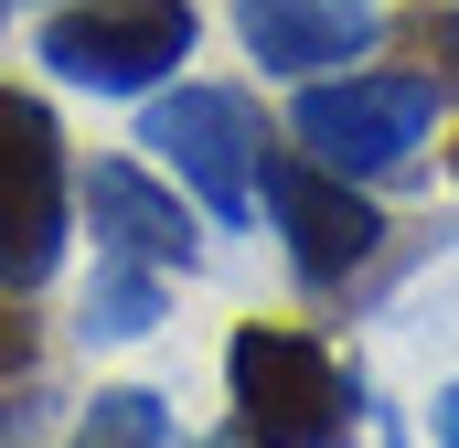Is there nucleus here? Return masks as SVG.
<instances>
[{"instance_id":"1","label":"nucleus","mask_w":459,"mask_h":448,"mask_svg":"<svg viewBox=\"0 0 459 448\" xmlns=\"http://www.w3.org/2000/svg\"><path fill=\"white\" fill-rule=\"evenodd\" d=\"M225 395H235V438L246 448H352V374L299 321H235Z\"/></svg>"},{"instance_id":"2","label":"nucleus","mask_w":459,"mask_h":448,"mask_svg":"<svg viewBox=\"0 0 459 448\" xmlns=\"http://www.w3.org/2000/svg\"><path fill=\"white\" fill-rule=\"evenodd\" d=\"M438 108H449V86H428L417 65H385V75H310L289 97V128L342 182H395V171H417Z\"/></svg>"},{"instance_id":"3","label":"nucleus","mask_w":459,"mask_h":448,"mask_svg":"<svg viewBox=\"0 0 459 448\" xmlns=\"http://www.w3.org/2000/svg\"><path fill=\"white\" fill-rule=\"evenodd\" d=\"M193 32H204V11H193V0H65V11L32 32V54H43L65 86L150 97L160 75H182V65H193Z\"/></svg>"},{"instance_id":"4","label":"nucleus","mask_w":459,"mask_h":448,"mask_svg":"<svg viewBox=\"0 0 459 448\" xmlns=\"http://www.w3.org/2000/svg\"><path fill=\"white\" fill-rule=\"evenodd\" d=\"M65 203H75V171H65V128L32 86H0V289H43L65 267Z\"/></svg>"},{"instance_id":"5","label":"nucleus","mask_w":459,"mask_h":448,"mask_svg":"<svg viewBox=\"0 0 459 448\" xmlns=\"http://www.w3.org/2000/svg\"><path fill=\"white\" fill-rule=\"evenodd\" d=\"M256 193H267V224H278V246H289V267H299L310 299L352 289L374 267V246L395 235V224L363 203V182H342L332 160H299V150H267L256 160Z\"/></svg>"},{"instance_id":"6","label":"nucleus","mask_w":459,"mask_h":448,"mask_svg":"<svg viewBox=\"0 0 459 448\" xmlns=\"http://www.w3.org/2000/svg\"><path fill=\"white\" fill-rule=\"evenodd\" d=\"M139 150H160L204 203L225 224L256 214V160H267V117L246 86H171V97H150L139 117Z\"/></svg>"},{"instance_id":"7","label":"nucleus","mask_w":459,"mask_h":448,"mask_svg":"<svg viewBox=\"0 0 459 448\" xmlns=\"http://www.w3.org/2000/svg\"><path fill=\"white\" fill-rule=\"evenodd\" d=\"M75 203H86V224H97V256L160 267V278L204 256V224H193V203H182L171 182H150L139 160H97V171L75 182Z\"/></svg>"},{"instance_id":"8","label":"nucleus","mask_w":459,"mask_h":448,"mask_svg":"<svg viewBox=\"0 0 459 448\" xmlns=\"http://www.w3.org/2000/svg\"><path fill=\"white\" fill-rule=\"evenodd\" d=\"M235 32H246V54L267 65V75H332L352 65L385 22H374V0H235Z\"/></svg>"},{"instance_id":"9","label":"nucleus","mask_w":459,"mask_h":448,"mask_svg":"<svg viewBox=\"0 0 459 448\" xmlns=\"http://www.w3.org/2000/svg\"><path fill=\"white\" fill-rule=\"evenodd\" d=\"M65 406V374H54V341L22 310V289H0V448H32Z\"/></svg>"},{"instance_id":"10","label":"nucleus","mask_w":459,"mask_h":448,"mask_svg":"<svg viewBox=\"0 0 459 448\" xmlns=\"http://www.w3.org/2000/svg\"><path fill=\"white\" fill-rule=\"evenodd\" d=\"M150 321H160V267H128V256H97V289H86L75 332H86V341H139Z\"/></svg>"},{"instance_id":"11","label":"nucleus","mask_w":459,"mask_h":448,"mask_svg":"<svg viewBox=\"0 0 459 448\" xmlns=\"http://www.w3.org/2000/svg\"><path fill=\"white\" fill-rule=\"evenodd\" d=\"M75 448H171V406L150 384H108L86 417H75Z\"/></svg>"},{"instance_id":"12","label":"nucleus","mask_w":459,"mask_h":448,"mask_svg":"<svg viewBox=\"0 0 459 448\" xmlns=\"http://www.w3.org/2000/svg\"><path fill=\"white\" fill-rule=\"evenodd\" d=\"M385 32H395V54H406L428 86H449V97H459V0H406Z\"/></svg>"},{"instance_id":"13","label":"nucleus","mask_w":459,"mask_h":448,"mask_svg":"<svg viewBox=\"0 0 459 448\" xmlns=\"http://www.w3.org/2000/svg\"><path fill=\"white\" fill-rule=\"evenodd\" d=\"M438 448H459V384L438 395Z\"/></svg>"},{"instance_id":"14","label":"nucleus","mask_w":459,"mask_h":448,"mask_svg":"<svg viewBox=\"0 0 459 448\" xmlns=\"http://www.w3.org/2000/svg\"><path fill=\"white\" fill-rule=\"evenodd\" d=\"M204 448H246V438H204Z\"/></svg>"},{"instance_id":"15","label":"nucleus","mask_w":459,"mask_h":448,"mask_svg":"<svg viewBox=\"0 0 459 448\" xmlns=\"http://www.w3.org/2000/svg\"><path fill=\"white\" fill-rule=\"evenodd\" d=\"M449 171H459V139H449Z\"/></svg>"},{"instance_id":"16","label":"nucleus","mask_w":459,"mask_h":448,"mask_svg":"<svg viewBox=\"0 0 459 448\" xmlns=\"http://www.w3.org/2000/svg\"><path fill=\"white\" fill-rule=\"evenodd\" d=\"M0 22H11V0H0Z\"/></svg>"}]
</instances>
